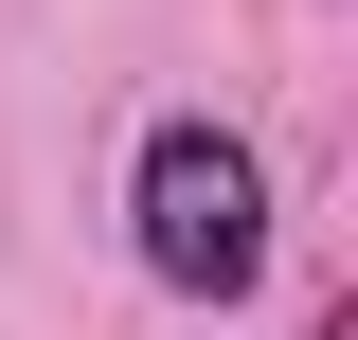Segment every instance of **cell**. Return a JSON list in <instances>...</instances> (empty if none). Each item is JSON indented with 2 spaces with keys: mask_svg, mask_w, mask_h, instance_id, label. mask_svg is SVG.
Returning a JSON list of instances; mask_svg holds the SVG:
<instances>
[{
  "mask_svg": "<svg viewBox=\"0 0 358 340\" xmlns=\"http://www.w3.org/2000/svg\"><path fill=\"white\" fill-rule=\"evenodd\" d=\"M143 251H162L179 287H251V251H268L251 143H215V126H162L143 143Z\"/></svg>",
  "mask_w": 358,
  "mask_h": 340,
  "instance_id": "obj_1",
  "label": "cell"
}]
</instances>
